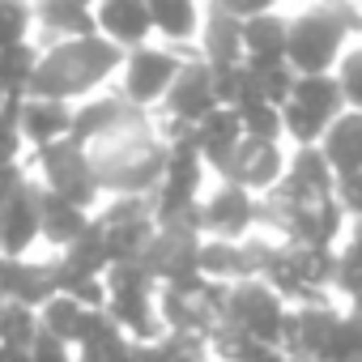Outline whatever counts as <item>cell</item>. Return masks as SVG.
Here are the masks:
<instances>
[{"label":"cell","mask_w":362,"mask_h":362,"mask_svg":"<svg viewBox=\"0 0 362 362\" xmlns=\"http://www.w3.org/2000/svg\"><path fill=\"white\" fill-rule=\"evenodd\" d=\"M86 153H90L98 192H111V197H153L166 170V141L149 115L86 145Z\"/></svg>","instance_id":"cell-1"},{"label":"cell","mask_w":362,"mask_h":362,"mask_svg":"<svg viewBox=\"0 0 362 362\" xmlns=\"http://www.w3.org/2000/svg\"><path fill=\"white\" fill-rule=\"evenodd\" d=\"M119 69H124V52L115 43H107L103 35L56 43V47H43V60L35 69L26 98H52V103H77L81 98L86 103L90 90L111 81Z\"/></svg>","instance_id":"cell-2"},{"label":"cell","mask_w":362,"mask_h":362,"mask_svg":"<svg viewBox=\"0 0 362 362\" xmlns=\"http://www.w3.org/2000/svg\"><path fill=\"white\" fill-rule=\"evenodd\" d=\"M349 43H362V5L358 0H345V5H311L298 18H290L286 64L298 77H324V73H337Z\"/></svg>","instance_id":"cell-3"},{"label":"cell","mask_w":362,"mask_h":362,"mask_svg":"<svg viewBox=\"0 0 362 362\" xmlns=\"http://www.w3.org/2000/svg\"><path fill=\"white\" fill-rule=\"evenodd\" d=\"M260 281L273 286L286 303L290 298L298 307L324 303L328 286H337V252H328V247H294V243L273 239Z\"/></svg>","instance_id":"cell-4"},{"label":"cell","mask_w":362,"mask_h":362,"mask_svg":"<svg viewBox=\"0 0 362 362\" xmlns=\"http://www.w3.org/2000/svg\"><path fill=\"white\" fill-rule=\"evenodd\" d=\"M107 320L136 345H149L166 337L158 320V281L145 273V264H111L107 269Z\"/></svg>","instance_id":"cell-5"},{"label":"cell","mask_w":362,"mask_h":362,"mask_svg":"<svg viewBox=\"0 0 362 362\" xmlns=\"http://www.w3.org/2000/svg\"><path fill=\"white\" fill-rule=\"evenodd\" d=\"M345 111L349 107H345V94H341V86H337L332 73H324V77H298L290 103L281 107V128L294 141V149H311V145L324 141L328 124L337 115H345Z\"/></svg>","instance_id":"cell-6"},{"label":"cell","mask_w":362,"mask_h":362,"mask_svg":"<svg viewBox=\"0 0 362 362\" xmlns=\"http://www.w3.org/2000/svg\"><path fill=\"white\" fill-rule=\"evenodd\" d=\"M201 179H205V158H201L192 132L166 141V170H162V184H158L153 197H149L158 226L188 218V214L201 205Z\"/></svg>","instance_id":"cell-7"},{"label":"cell","mask_w":362,"mask_h":362,"mask_svg":"<svg viewBox=\"0 0 362 362\" xmlns=\"http://www.w3.org/2000/svg\"><path fill=\"white\" fill-rule=\"evenodd\" d=\"M286 298L264 286V281H235L226 290V307H222V324L269 345V349H281V337H286Z\"/></svg>","instance_id":"cell-8"},{"label":"cell","mask_w":362,"mask_h":362,"mask_svg":"<svg viewBox=\"0 0 362 362\" xmlns=\"http://www.w3.org/2000/svg\"><path fill=\"white\" fill-rule=\"evenodd\" d=\"M209 111H218L214 69H209L201 56H188V60H184V73L175 77L170 94H166V98H162V107H158V115H162V124H158L162 141L188 136V132H192Z\"/></svg>","instance_id":"cell-9"},{"label":"cell","mask_w":362,"mask_h":362,"mask_svg":"<svg viewBox=\"0 0 362 362\" xmlns=\"http://www.w3.org/2000/svg\"><path fill=\"white\" fill-rule=\"evenodd\" d=\"M184 52L175 47H136L124 56V69H119V94L124 103H132L136 111H153L162 107V98L170 94L175 77L184 73Z\"/></svg>","instance_id":"cell-10"},{"label":"cell","mask_w":362,"mask_h":362,"mask_svg":"<svg viewBox=\"0 0 362 362\" xmlns=\"http://www.w3.org/2000/svg\"><path fill=\"white\" fill-rule=\"evenodd\" d=\"M39 170H43V188L47 192H56V197H64V201H73L81 209H94V201L103 197L98 184H94V170H90V153L73 136L39 149Z\"/></svg>","instance_id":"cell-11"},{"label":"cell","mask_w":362,"mask_h":362,"mask_svg":"<svg viewBox=\"0 0 362 362\" xmlns=\"http://www.w3.org/2000/svg\"><path fill=\"white\" fill-rule=\"evenodd\" d=\"M286 153H281V141H252L243 136L239 149L230 153V162L222 166V184H235L252 197H269L281 175H286Z\"/></svg>","instance_id":"cell-12"},{"label":"cell","mask_w":362,"mask_h":362,"mask_svg":"<svg viewBox=\"0 0 362 362\" xmlns=\"http://www.w3.org/2000/svg\"><path fill=\"white\" fill-rule=\"evenodd\" d=\"M273 197L286 201V205H315V201L337 197V175H332L328 158L320 153V145L294 149V158L286 162V175L273 188Z\"/></svg>","instance_id":"cell-13"},{"label":"cell","mask_w":362,"mask_h":362,"mask_svg":"<svg viewBox=\"0 0 362 362\" xmlns=\"http://www.w3.org/2000/svg\"><path fill=\"white\" fill-rule=\"evenodd\" d=\"M252 230H256V197L252 192L222 184L209 201H201V235L205 239L239 243V239H252Z\"/></svg>","instance_id":"cell-14"},{"label":"cell","mask_w":362,"mask_h":362,"mask_svg":"<svg viewBox=\"0 0 362 362\" xmlns=\"http://www.w3.org/2000/svg\"><path fill=\"white\" fill-rule=\"evenodd\" d=\"M39 197L43 184H26L9 197V205L0 209V239H5V256L9 260H26V252L43 239V218H39Z\"/></svg>","instance_id":"cell-15"},{"label":"cell","mask_w":362,"mask_h":362,"mask_svg":"<svg viewBox=\"0 0 362 362\" xmlns=\"http://www.w3.org/2000/svg\"><path fill=\"white\" fill-rule=\"evenodd\" d=\"M141 115H149V111H136L132 103H124L119 90L94 94V98H86V103L73 107V141H77V145H94V141H103V136H111V132L136 124Z\"/></svg>","instance_id":"cell-16"},{"label":"cell","mask_w":362,"mask_h":362,"mask_svg":"<svg viewBox=\"0 0 362 362\" xmlns=\"http://www.w3.org/2000/svg\"><path fill=\"white\" fill-rule=\"evenodd\" d=\"M94 22H98V35L107 43H115L124 56L136 52V47H149L153 22H149V5H145V0H98V5H94Z\"/></svg>","instance_id":"cell-17"},{"label":"cell","mask_w":362,"mask_h":362,"mask_svg":"<svg viewBox=\"0 0 362 362\" xmlns=\"http://www.w3.org/2000/svg\"><path fill=\"white\" fill-rule=\"evenodd\" d=\"M52 294H56V260L35 264V260L0 256V303H22L39 311Z\"/></svg>","instance_id":"cell-18"},{"label":"cell","mask_w":362,"mask_h":362,"mask_svg":"<svg viewBox=\"0 0 362 362\" xmlns=\"http://www.w3.org/2000/svg\"><path fill=\"white\" fill-rule=\"evenodd\" d=\"M18 128L22 141L35 149H47L56 141L73 136V103H52V98H22L18 107Z\"/></svg>","instance_id":"cell-19"},{"label":"cell","mask_w":362,"mask_h":362,"mask_svg":"<svg viewBox=\"0 0 362 362\" xmlns=\"http://www.w3.org/2000/svg\"><path fill=\"white\" fill-rule=\"evenodd\" d=\"M286 47H290V18L260 13V18L243 22V64L247 69L286 64Z\"/></svg>","instance_id":"cell-20"},{"label":"cell","mask_w":362,"mask_h":362,"mask_svg":"<svg viewBox=\"0 0 362 362\" xmlns=\"http://www.w3.org/2000/svg\"><path fill=\"white\" fill-rule=\"evenodd\" d=\"M201 60L209 69H230V64H243V22L222 13L218 5L205 9V22H201Z\"/></svg>","instance_id":"cell-21"},{"label":"cell","mask_w":362,"mask_h":362,"mask_svg":"<svg viewBox=\"0 0 362 362\" xmlns=\"http://www.w3.org/2000/svg\"><path fill=\"white\" fill-rule=\"evenodd\" d=\"M192 141H197V149H201L205 166L222 175V166L230 162V153H235V149H239V141H243L239 111H230V107H218V111H209V115H205V119L192 128Z\"/></svg>","instance_id":"cell-22"},{"label":"cell","mask_w":362,"mask_h":362,"mask_svg":"<svg viewBox=\"0 0 362 362\" xmlns=\"http://www.w3.org/2000/svg\"><path fill=\"white\" fill-rule=\"evenodd\" d=\"M35 26L47 30L52 47L56 43H73V39H94L98 22L90 5H77V0H35Z\"/></svg>","instance_id":"cell-23"},{"label":"cell","mask_w":362,"mask_h":362,"mask_svg":"<svg viewBox=\"0 0 362 362\" xmlns=\"http://www.w3.org/2000/svg\"><path fill=\"white\" fill-rule=\"evenodd\" d=\"M320 153L328 158L332 175L337 179H349V175H362V111H345L328 124L324 141H320Z\"/></svg>","instance_id":"cell-24"},{"label":"cell","mask_w":362,"mask_h":362,"mask_svg":"<svg viewBox=\"0 0 362 362\" xmlns=\"http://www.w3.org/2000/svg\"><path fill=\"white\" fill-rule=\"evenodd\" d=\"M39 218H43V239L56 247V252H64V247H73L86 230H90V209H81V205H73V201H64V197H56V192H47L43 188V197H39Z\"/></svg>","instance_id":"cell-25"},{"label":"cell","mask_w":362,"mask_h":362,"mask_svg":"<svg viewBox=\"0 0 362 362\" xmlns=\"http://www.w3.org/2000/svg\"><path fill=\"white\" fill-rule=\"evenodd\" d=\"M149 5V22L153 30L179 47V43H192L201 35V22H205V9H201V0H145Z\"/></svg>","instance_id":"cell-26"},{"label":"cell","mask_w":362,"mask_h":362,"mask_svg":"<svg viewBox=\"0 0 362 362\" xmlns=\"http://www.w3.org/2000/svg\"><path fill=\"white\" fill-rule=\"evenodd\" d=\"M94 315H98V311L81 307V303L69 298V294H52V298L39 307V324H43V332L60 337L64 345H81L86 332H90V324H94Z\"/></svg>","instance_id":"cell-27"},{"label":"cell","mask_w":362,"mask_h":362,"mask_svg":"<svg viewBox=\"0 0 362 362\" xmlns=\"http://www.w3.org/2000/svg\"><path fill=\"white\" fill-rule=\"evenodd\" d=\"M39 60H43V52L35 43H18V47L0 52V94H5V98H26Z\"/></svg>","instance_id":"cell-28"},{"label":"cell","mask_w":362,"mask_h":362,"mask_svg":"<svg viewBox=\"0 0 362 362\" xmlns=\"http://www.w3.org/2000/svg\"><path fill=\"white\" fill-rule=\"evenodd\" d=\"M39 332H43V324H39V311H35V307L0 303V345H9V349H30Z\"/></svg>","instance_id":"cell-29"},{"label":"cell","mask_w":362,"mask_h":362,"mask_svg":"<svg viewBox=\"0 0 362 362\" xmlns=\"http://www.w3.org/2000/svg\"><path fill=\"white\" fill-rule=\"evenodd\" d=\"M315 362H362V320L354 311L332 324V332H328Z\"/></svg>","instance_id":"cell-30"},{"label":"cell","mask_w":362,"mask_h":362,"mask_svg":"<svg viewBox=\"0 0 362 362\" xmlns=\"http://www.w3.org/2000/svg\"><path fill=\"white\" fill-rule=\"evenodd\" d=\"M239 124H243V136L252 141H281L286 128H281V107L264 103V98H252L239 107Z\"/></svg>","instance_id":"cell-31"},{"label":"cell","mask_w":362,"mask_h":362,"mask_svg":"<svg viewBox=\"0 0 362 362\" xmlns=\"http://www.w3.org/2000/svg\"><path fill=\"white\" fill-rule=\"evenodd\" d=\"M337 290L354 303H362V222L354 226L345 252H337Z\"/></svg>","instance_id":"cell-32"},{"label":"cell","mask_w":362,"mask_h":362,"mask_svg":"<svg viewBox=\"0 0 362 362\" xmlns=\"http://www.w3.org/2000/svg\"><path fill=\"white\" fill-rule=\"evenodd\" d=\"M30 26H35V5L30 0H0V52L30 43Z\"/></svg>","instance_id":"cell-33"},{"label":"cell","mask_w":362,"mask_h":362,"mask_svg":"<svg viewBox=\"0 0 362 362\" xmlns=\"http://www.w3.org/2000/svg\"><path fill=\"white\" fill-rule=\"evenodd\" d=\"M332 77H337V86L345 94V107L362 111V43H349V52L341 56V64H337Z\"/></svg>","instance_id":"cell-34"},{"label":"cell","mask_w":362,"mask_h":362,"mask_svg":"<svg viewBox=\"0 0 362 362\" xmlns=\"http://www.w3.org/2000/svg\"><path fill=\"white\" fill-rule=\"evenodd\" d=\"M252 73H256V86H260V98H264V103H273V107H286V103H290V94H294V81H298V73H294L290 64L252 69Z\"/></svg>","instance_id":"cell-35"},{"label":"cell","mask_w":362,"mask_h":362,"mask_svg":"<svg viewBox=\"0 0 362 362\" xmlns=\"http://www.w3.org/2000/svg\"><path fill=\"white\" fill-rule=\"evenodd\" d=\"M18 107H22V98H9V107L0 111V166L22 162V128H18Z\"/></svg>","instance_id":"cell-36"},{"label":"cell","mask_w":362,"mask_h":362,"mask_svg":"<svg viewBox=\"0 0 362 362\" xmlns=\"http://www.w3.org/2000/svg\"><path fill=\"white\" fill-rule=\"evenodd\" d=\"M26 354H30V362H77V358H73V345H64V341L52 337V332H39Z\"/></svg>","instance_id":"cell-37"},{"label":"cell","mask_w":362,"mask_h":362,"mask_svg":"<svg viewBox=\"0 0 362 362\" xmlns=\"http://www.w3.org/2000/svg\"><path fill=\"white\" fill-rule=\"evenodd\" d=\"M209 5H218L222 13L247 22V18H260V13H277V0H209Z\"/></svg>","instance_id":"cell-38"},{"label":"cell","mask_w":362,"mask_h":362,"mask_svg":"<svg viewBox=\"0 0 362 362\" xmlns=\"http://www.w3.org/2000/svg\"><path fill=\"white\" fill-rule=\"evenodd\" d=\"M22 184H26V170H22V162H13V166H0V209L9 205V197H13Z\"/></svg>","instance_id":"cell-39"},{"label":"cell","mask_w":362,"mask_h":362,"mask_svg":"<svg viewBox=\"0 0 362 362\" xmlns=\"http://www.w3.org/2000/svg\"><path fill=\"white\" fill-rule=\"evenodd\" d=\"M0 362H30L26 349H9V345H0Z\"/></svg>","instance_id":"cell-40"},{"label":"cell","mask_w":362,"mask_h":362,"mask_svg":"<svg viewBox=\"0 0 362 362\" xmlns=\"http://www.w3.org/2000/svg\"><path fill=\"white\" fill-rule=\"evenodd\" d=\"M311 5H345V0H311Z\"/></svg>","instance_id":"cell-41"},{"label":"cell","mask_w":362,"mask_h":362,"mask_svg":"<svg viewBox=\"0 0 362 362\" xmlns=\"http://www.w3.org/2000/svg\"><path fill=\"white\" fill-rule=\"evenodd\" d=\"M119 362H132V345H128V354H124V358H119Z\"/></svg>","instance_id":"cell-42"},{"label":"cell","mask_w":362,"mask_h":362,"mask_svg":"<svg viewBox=\"0 0 362 362\" xmlns=\"http://www.w3.org/2000/svg\"><path fill=\"white\" fill-rule=\"evenodd\" d=\"M354 315H358V320H362V303H354Z\"/></svg>","instance_id":"cell-43"},{"label":"cell","mask_w":362,"mask_h":362,"mask_svg":"<svg viewBox=\"0 0 362 362\" xmlns=\"http://www.w3.org/2000/svg\"><path fill=\"white\" fill-rule=\"evenodd\" d=\"M77 5H90V9H94V5H98V0H77Z\"/></svg>","instance_id":"cell-44"},{"label":"cell","mask_w":362,"mask_h":362,"mask_svg":"<svg viewBox=\"0 0 362 362\" xmlns=\"http://www.w3.org/2000/svg\"><path fill=\"white\" fill-rule=\"evenodd\" d=\"M5 107H9V98H5V94H0V111H5Z\"/></svg>","instance_id":"cell-45"},{"label":"cell","mask_w":362,"mask_h":362,"mask_svg":"<svg viewBox=\"0 0 362 362\" xmlns=\"http://www.w3.org/2000/svg\"><path fill=\"white\" fill-rule=\"evenodd\" d=\"M0 256H5V239H0Z\"/></svg>","instance_id":"cell-46"},{"label":"cell","mask_w":362,"mask_h":362,"mask_svg":"<svg viewBox=\"0 0 362 362\" xmlns=\"http://www.w3.org/2000/svg\"><path fill=\"white\" fill-rule=\"evenodd\" d=\"M358 5H362V0H358Z\"/></svg>","instance_id":"cell-47"},{"label":"cell","mask_w":362,"mask_h":362,"mask_svg":"<svg viewBox=\"0 0 362 362\" xmlns=\"http://www.w3.org/2000/svg\"><path fill=\"white\" fill-rule=\"evenodd\" d=\"M77 362H81V358H77Z\"/></svg>","instance_id":"cell-48"}]
</instances>
